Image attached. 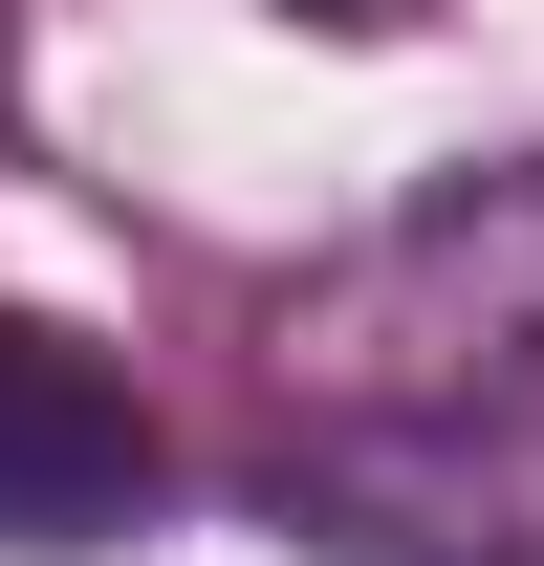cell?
<instances>
[{"instance_id": "obj_1", "label": "cell", "mask_w": 544, "mask_h": 566, "mask_svg": "<svg viewBox=\"0 0 544 566\" xmlns=\"http://www.w3.org/2000/svg\"><path fill=\"white\" fill-rule=\"evenodd\" d=\"M283 415H544V175H436L262 305Z\"/></svg>"}, {"instance_id": "obj_2", "label": "cell", "mask_w": 544, "mask_h": 566, "mask_svg": "<svg viewBox=\"0 0 544 566\" xmlns=\"http://www.w3.org/2000/svg\"><path fill=\"white\" fill-rule=\"evenodd\" d=\"M262 501L305 566H544V415H348Z\"/></svg>"}, {"instance_id": "obj_3", "label": "cell", "mask_w": 544, "mask_h": 566, "mask_svg": "<svg viewBox=\"0 0 544 566\" xmlns=\"http://www.w3.org/2000/svg\"><path fill=\"white\" fill-rule=\"evenodd\" d=\"M153 415H132V370L87 349V327H44V305H0V566H87V545H132L153 523Z\"/></svg>"}, {"instance_id": "obj_4", "label": "cell", "mask_w": 544, "mask_h": 566, "mask_svg": "<svg viewBox=\"0 0 544 566\" xmlns=\"http://www.w3.org/2000/svg\"><path fill=\"white\" fill-rule=\"evenodd\" d=\"M283 22H327V44H370V22H414V0H283Z\"/></svg>"}, {"instance_id": "obj_5", "label": "cell", "mask_w": 544, "mask_h": 566, "mask_svg": "<svg viewBox=\"0 0 544 566\" xmlns=\"http://www.w3.org/2000/svg\"><path fill=\"white\" fill-rule=\"evenodd\" d=\"M0 109H22V0H0Z\"/></svg>"}]
</instances>
